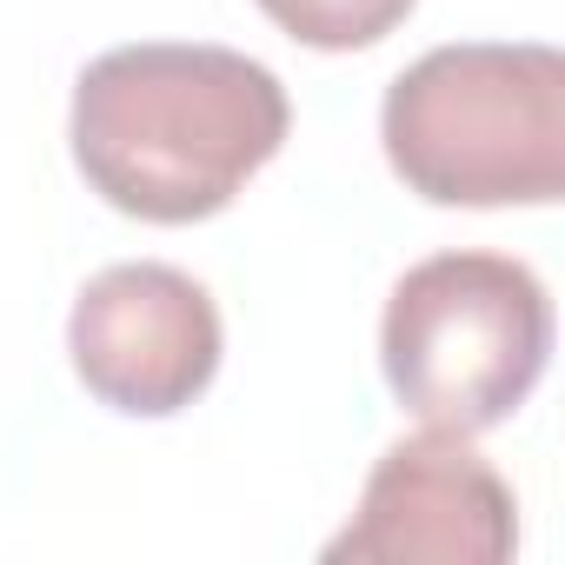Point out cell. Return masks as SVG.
<instances>
[{
	"instance_id": "obj_3",
	"label": "cell",
	"mask_w": 565,
	"mask_h": 565,
	"mask_svg": "<svg viewBox=\"0 0 565 565\" xmlns=\"http://www.w3.org/2000/svg\"><path fill=\"white\" fill-rule=\"evenodd\" d=\"M552 360V300L505 253L419 259L380 320V366L399 406L446 433H486L525 406Z\"/></svg>"
},
{
	"instance_id": "obj_4",
	"label": "cell",
	"mask_w": 565,
	"mask_h": 565,
	"mask_svg": "<svg viewBox=\"0 0 565 565\" xmlns=\"http://www.w3.org/2000/svg\"><path fill=\"white\" fill-rule=\"evenodd\" d=\"M67 353L100 406L134 419H167L193 406L220 373V307L193 273L160 259H127L81 287L67 320Z\"/></svg>"
},
{
	"instance_id": "obj_1",
	"label": "cell",
	"mask_w": 565,
	"mask_h": 565,
	"mask_svg": "<svg viewBox=\"0 0 565 565\" xmlns=\"http://www.w3.org/2000/svg\"><path fill=\"white\" fill-rule=\"evenodd\" d=\"M287 127V87L233 47L140 41L100 54L74 87V167L107 206L153 226L233 206Z\"/></svg>"
},
{
	"instance_id": "obj_2",
	"label": "cell",
	"mask_w": 565,
	"mask_h": 565,
	"mask_svg": "<svg viewBox=\"0 0 565 565\" xmlns=\"http://www.w3.org/2000/svg\"><path fill=\"white\" fill-rule=\"evenodd\" d=\"M380 140L406 193L433 206H552L565 193V54L433 47L386 87Z\"/></svg>"
},
{
	"instance_id": "obj_5",
	"label": "cell",
	"mask_w": 565,
	"mask_h": 565,
	"mask_svg": "<svg viewBox=\"0 0 565 565\" xmlns=\"http://www.w3.org/2000/svg\"><path fill=\"white\" fill-rule=\"evenodd\" d=\"M519 545V505L505 479L466 446V433H413L373 466L353 525L327 545L333 565H499Z\"/></svg>"
},
{
	"instance_id": "obj_6",
	"label": "cell",
	"mask_w": 565,
	"mask_h": 565,
	"mask_svg": "<svg viewBox=\"0 0 565 565\" xmlns=\"http://www.w3.org/2000/svg\"><path fill=\"white\" fill-rule=\"evenodd\" d=\"M259 14L320 54H353L386 41L413 14V0H259Z\"/></svg>"
}]
</instances>
